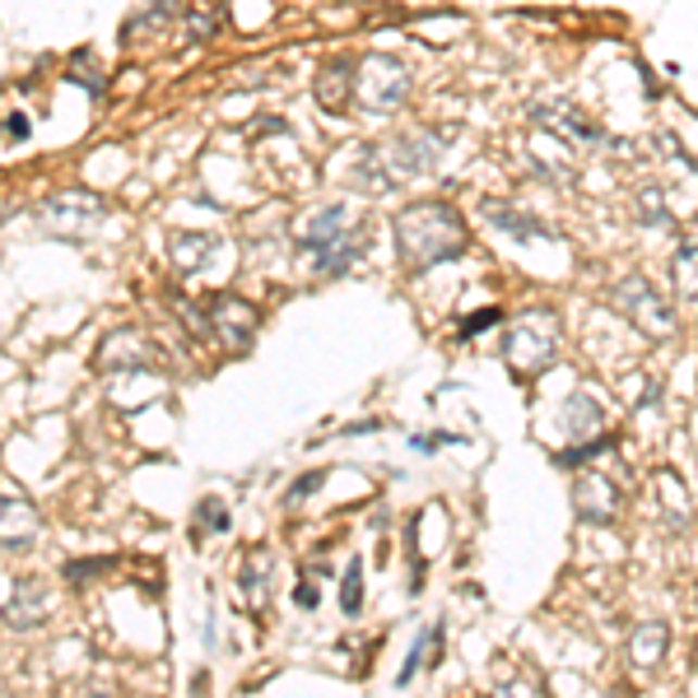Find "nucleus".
<instances>
[{
  "label": "nucleus",
  "instance_id": "1",
  "mask_svg": "<svg viewBox=\"0 0 698 698\" xmlns=\"http://www.w3.org/2000/svg\"><path fill=\"white\" fill-rule=\"evenodd\" d=\"M396 257H401L406 275H428L443 261H457L471 247V228H465L461 210L447 201H410L396 210Z\"/></svg>",
  "mask_w": 698,
  "mask_h": 698
},
{
  "label": "nucleus",
  "instance_id": "2",
  "mask_svg": "<svg viewBox=\"0 0 698 698\" xmlns=\"http://www.w3.org/2000/svg\"><path fill=\"white\" fill-rule=\"evenodd\" d=\"M294 247L312 261L317 275H349V265L369 252V228L349 220L345 205H326L308 220V228L298 233Z\"/></svg>",
  "mask_w": 698,
  "mask_h": 698
},
{
  "label": "nucleus",
  "instance_id": "3",
  "mask_svg": "<svg viewBox=\"0 0 698 698\" xmlns=\"http://www.w3.org/2000/svg\"><path fill=\"white\" fill-rule=\"evenodd\" d=\"M410 65L391 52H369L363 61H354V98L369 112H396L406 108L410 98Z\"/></svg>",
  "mask_w": 698,
  "mask_h": 698
},
{
  "label": "nucleus",
  "instance_id": "4",
  "mask_svg": "<svg viewBox=\"0 0 698 698\" xmlns=\"http://www.w3.org/2000/svg\"><path fill=\"white\" fill-rule=\"evenodd\" d=\"M503 354H508V363H512V373H518V377L545 373L554 363V354H559V322L545 308L526 312L522 326L503 340Z\"/></svg>",
  "mask_w": 698,
  "mask_h": 698
},
{
  "label": "nucleus",
  "instance_id": "5",
  "mask_svg": "<svg viewBox=\"0 0 698 698\" xmlns=\"http://www.w3.org/2000/svg\"><path fill=\"white\" fill-rule=\"evenodd\" d=\"M103 201L89 191H61L52 196V201H42L38 210H33V224H38L47 238L57 242H85L94 224H103Z\"/></svg>",
  "mask_w": 698,
  "mask_h": 698
},
{
  "label": "nucleus",
  "instance_id": "6",
  "mask_svg": "<svg viewBox=\"0 0 698 698\" xmlns=\"http://www.w3.org/2000/svg\"><path fill=\"white\" fill-rule=\"evenodd\" d=\"M610 298H614V308H620L638 331H647L652 340H666L671 331H675V317H671L666 298L657 294V285L647 275H624Z\"/></svg>",
  "mask_w": 698,
  "mask_h": 698
},
{
  "label": "nucleus",
  "instance_id": "7",
  "mask_svg": "<svg viewBox=\"0 0 698 698\" xmlns=\"http://www.w3.org/2000/svg\"><path fill=\"white\" fill-rule=\"evenodd\" d=\"M443 149H447V136H443V130H406V136L377 145V154H382V163H387L391 182L401 187L406 177L434 173L438 159H443Z\"/></svg>",
  "mask_w": 698,
  "mask_h": 698
},
{
  "label": "nucleus",
  "instance_id": "8",
  "mask_svg": "<svg viewBox=\"0 0 698 698\" xmlns=\"http://www.w3.org/2000/svg\"><path fill=\"white\" fill-rule=\"evenodd\" d=\"M205 326L210 336L220 340L224 349H233V354H247L257 340V326H261V312L247 303V298L238 294H214L205 303Z\"/></svg>",
  "mask_w": 698,
  "mask_h": 698
},
{
  "label": "nucleus",
  "instance_id": "9",
  "mask_svg": "<svg viewBox=\"0 0 698 698\" xmlns=\"http://www.w3.org/2000/svg\"><path fill=\"white\" fill-rule=\"evenodd\" d=\"M42 512L28 503L24 494L14 489H0V550L5 554H20V550H33V545L42 540Z\"/></svg>",
  "mask_w": 698,
  "mask_h": 698
},
{
  "label": "nucleus",
  "instance_id": "10",
  "mask_svg": "<svg viewBox=\"0 0 698 698\" xmlns=\"http://www.w3.org/2000/svg\"><path fill=\"white\" fill-rule=\"evenodd\" d=\"M98 373H145V369H154L159 354H154V340L145 336V331L136 326H122V331H112V336L98 345Z\"/></svg>",
  "mask_w": 698,
  "mask_h": 698
},
{
  "label": "nucleus",
  "instance_id": "11",
  "mask_svg": "<svg viewBox=\"0 0 698 698\" xmlns=\"http://www.w3.org/2000/svg\"><path fill=\"white\" fill-rule=\"evenodd\" d=\"M47 614H52V591H47L38 577H20L10 591V601L0 606V620H5V628H14V634L42 628Z\"/></svg>",
  "mask_w": 698,
  "mask_h": 698
},
{
  "label": "nucleus",
  "instance_id": "12",
  "mask_svg": "<svg viewBox=\"0 0 698 698\" xmlns=\"http://www.w3.org/2000/svg\"><path fill=\"white\" fill-rule=\"evenodd\" d=\"M573 503H577V518L591 522V526H610L614 512H620V489L610 485L606 475H582L573 485Z\"/></svg>",
  "mask_w": 698,
  "mask_h": 698
},
{
  "label": "nucleus",
  "instance_id": "13",
  "mask_svg": "<svg viewBox=\"0 0 698 698\" xmlns=\"http://www.w3.org/2000/svg\"><path fill=\"white\" fill-rule=\"evenodd\" d=\"M563 434H569L573 443H587V438H601V428H606V410L601 401H596L591 391H573L569 401H563Z\"/></svg>",
  "mask_w": 698,
  "mask_h": 698
},
{
  "label": "nucleus",
  "instance_id": "14",
  "mask_svg": "<svg viewBox=\"0 0 698 698\" xmlns=\"http://www.w3.org/2000/svg\"><path fill=\"white\" fill-rule=\"evenodd\" d=\"M485 220H489L494 228H503L508 238H518V242H550V238H554V228L545 224V220H536L531 210H512V205H503V201L485 205Z\"/></svg>",
  "mask_w": 698,
  "mask_h": 698
},
{
  "label": "nucleus",
  "instance_id": "15",
  "mask_svg": "<svg viewBox=\"0 0 698 698\" xmlns=\"http://www.w3.org/2000/svg\"><path fill=\"white\" fill-rule=\"evenodd\" d=\"M349 94H354V61H349V57L326 61L322 75H317V103L326 112H340L349 103Z\"/></svg>",
  "mask_w": 698,
  "mask_h": 698
},
{
  "label": "nucleus",
  "instance_id": "16",
  "mask_svg": "<svg viewBox=\"0 0 698 698\" xmlns=\"http://www.w3.org/2000/svg\"><path fill=\"white\" fill-rule=\"evenodd\" d=\"M443 661V624H428L420 638H414L410 647V657H406V666L396 671V689H410V680L420 675L424 666H438Z\"/></svg>",
  "mask_w": 698,
  "mask_h": 698
},
{
  "label": "nucleus",
  "instance_id": "17",
  "mask_svg": "<svg viewBox=\"0 0 698 698\" xmlns=\"http://www.w3.org/2000/svg\"><path fill=\"white\" fill-rule=\"evenodd\" d=\"M531 116H536V122H559L563 130H569V136H577L582 145H601V140H610L601 126L591 122V116H582L573 103H559V108H531ZM559 126H550V130H559Z\"/></svg>",
  "mask_w": 698,
  "mask_h": 698
},
{
  "label": "nucleus",
  "instance_id": "18",
  "mask_svg": "<svg viewBox=\"0 0 698 698\" xmlns=\"http://www.w3.org/2000/svg\"><path fill=\"white\" fill-rule=\"evenodd\" d=\"M238 587L247 596V606L252 610H265V601H271V554L265 550H252L238 573Z\"/></svg>",
  "mask_w": 698,
  "mask_h": 698
},
{
  "label": "nucleus",
  "instance_id": "19",
  "mask_svg": "<svg viewBox=\"0 0 698 698\" xmlns=\"http://www.w3.org/2000/svg\"><path fill=\"white\" fill-rule=\"evenodd\" d=\"M666 647H671L666 624H638L634 634H628V657H634V666H657V661L666 657Z\"/></svg>",
  "mask_w": 698,
  "mask_h": 698
},
{
  "label": "nucleus",
  "instance_id": "20",
  "mask_svg": "<svg viewBox=\"0 0 698 698\" xmlns=\"http://www.w3.org/2000/svg\"><path fill=\"white\" fill-rule=\"evenodd\" d=\"M210 257H214V238H210V233H177V238H173V265H177L182 275L205 271Z\"/></svg>",
  "mask_w": 698,
  "mask_h": 698
},
{
  "label": "nucleus",
  "instance_id": "21",
  "mask_svg": "<svg viewBox=\"0 0 698 698\" xmlns=\"http://www.w3.org/2000/svg\"><path fill=\"white\" fill-rule=\"evenodd\" d=\"M614 452V434H601V438H587V443H569L554 452V465H563V471H577V465H587L596 457Z\"/></svg>",
  "mask_w": 698,
  "mask_h": 698
},
{
  "label": "nucleus",
  "instance_id": "22",
  "mask_svg": "<svg viewBox=\"0 0 698 698\" xmlns=\"http://www.w3.org/2000/svg\"><path fill=\"white\" fill-rule=\"evenodd\" d=\"M191 522H196V536H228V526H233V518H228V508H224V498H201L196 503V512H191Z\"/></svg>",
  "mask_w": 698,
  "mask_h": 698
},
{
  "label": "nucleus",
  "instance_id": "23",
  "mask_svg": "<svg viewBox=\"0 0 698 698\" xmlns=\"http://www.w3.org/2000/svg\"><path fill=\"white\" fill-rule=\"evenodd\" d=\"M336 606H340V614H359V610H363V559H349V563H345Z\"/></svg>",
  "mask_w": 698,
  "mask_h": 698
},
{
  "label": "nucleus",
  "instance_id": "24",
  "mask_svg": "<svg viewBox=\"0 0 698 698\" xmlns=\"http://www.w3.org/2000/svg\"><path fill=\"white\" fill-rule=\"evenodd\" d=\"M116 569V559L112 554H94V559H71L61 569V577L71 582V587H89L94 577H103V573H112Z\"/></svg>",
  "mask_w": 698,
  "mask_h": 698
},
{
  "label": "nucleus",
  "instance_id": "25",
  "mask_svg": "<svg viewBox=\"0 0 698 698\" xmlns=\"http://www.w3.org/2000/svg\"><path fill=\"white\" fill-rule=\"evenodd\" d=\"M675 289L689 298V303H698V247H680L675 257Z\"/></svg>",
  "mask_w": 698,
  "mask_h": 698
},
{
  "label": "nucleus",
  "instance_id": "26",
  "mask_svg": "<svg viewBox=\"0 0 698 698\" xmlns=\"http://www.w3.org/2000/svg\"><path fill=\"white\" fill-rule=\"evenodd\" d=\"M494 326H503V308H479V312H471V317L457 326V336H461V340H475L479 331H494Z\"/></svg>",
  "mask_w": 698,
  "mask_h": 698
},
{
  "label": "nucleus",
  "instance_id": "27",
  "mask_svg": "<svg viewBox=\"0 0 698 698\" xmlns=\"http://www.w3.org/2000/svg\"><path fill=\"white\" fill-rule=\"evenodd\" d=\"M326 485V471H308V475H298L294 485L285 489V508H298V503H308L312 494H317Z\"/></svg>",
  "mask_w": 698,
  "mask_h": 698
},
{
  "label": "nucleus",
  "instance_id": "28",
  "mask_svg": "<svg viewBox=\"0 0 698 698\" xmlns=\"http://www.w3.org/2000/svg\"><path fill=\"white\" fill-rule=\"evenodd\" d=\"M71 79H79V85L89 89V98H103V75L94 71L89 52H75V61H71Z\"/></svg>",
  "mask_w": 698,
  "mask_h": 698
},
{
  "label": "nucleus",
  "instance_id": "29",
  "mask_svg": "<svg viewBox=\"0 0 698 698\" xmlns=\"http://www.w3.org/2000/svg\"><path fill=\"white\" fill-rule=\"evenodd\" d=\"M638 220H643V224H666V228H671V214L661 210V191H657V187H647V191L638 196Z\"/></svg>",
  "mask_w": 698,
  "mask_h": 698
},
{
  "label": "nucleus",
  "instance_id": "30",
  "mask_svg": "<svg viewBox=\"0 0 698 698\" xmlns=\"http://www.w3.org/2000/svg\"><path fill=\"white\" fill-rule=\"evenodd\" d=\"M494 698H550V694H545V685H536L531 675H518V680H508V685H498Z\"/></svg>",
  "mask_w": 698,
  "mask_h": 698
},
{
  "label": "nucleus",
  "instance_id": "31",
  "mask_svg": "<svg viewBox=\"0 0 698 698\" xmlns=\"http://www.w3.org/2000/svg\"><path fill=\"white\" fill-rule=\"evenodd\" d=\"M294 606L298 610H317L322 606V587H317V577H312V573H303V577L294 582Z\"/></svg>",
  "mask_w": 698,
  "mask_h": 698
},
{
  "label": "nucleus",
  "instance_id": "32",
  "mask_svg": "<svg viewBox=\"0 0 698 698\" xmlns=\"http://www.w3.org/2000/svg\"><path fill=\"white\" fill-rule=\"evenodd\" d=\"M461 438L457 434H410V452H420V457H434L438 447H457Z\"/></svg>",
  "mask_w": 698,
  "mask_h": 698
},
{
  "label": "nucleus",
  "instance_id": "33",
  "mask_svg": "<svg viewBox=\"0 0 698 698\" xmlns=\"http://www.w3.org/2000/svg\"><path fill=\"white\" fill-rule=\"evenodd\" d=\"M214 24H220V14H214V10H196L191 24H187V42H205L210 33H214Z\"/></svg>",
  "mask_w": 698,
  "mask_h": 698
},
{
  "label": "nucleus",
  "instance_id": "34",
  "mask_svg": "<svg viewBox=\"0 0 698 698\" xmlns=\"http://www.w3.org/2000/svg\"><path fill=\"white\" fill-rule=\"evenodd\" d=\"M5 136H10L14 145H24V140L33 136V130H28V116H24V112H14V116H5Z\"/></svg>",
  "mask_w": 698,
  "mask_h": 698
},
{
  "label": "nucleus",
  "instance_id": "35",
  "mask_svg": "<svg viewBox=\"0 0 698 698\" xmlns=\"http://www.w3.org/2000/svg\"><path fill=\"white\" fill-rule=\"evenodd\" d=\"M387 424H377V420H359V424H349L345 428V438H363V434H382Z\"/></svg>",
  "mask_w": 698,
  "mask_h": 698
},
{
  "label": "nucleus",
  "instance_id": "36",
  "mask_svg": "<svg viewBox=\"0 0 698 698\" xmlns=\"http://www.w3.org/2000/svg\"><path fill=\"white\" fill-rule=\"evenodd\" d=\"M606 698H634V694H628V689H610Z\"/></svg>",
  "mask_w": 698,
  "mask_h": 698
}]
</instances>
